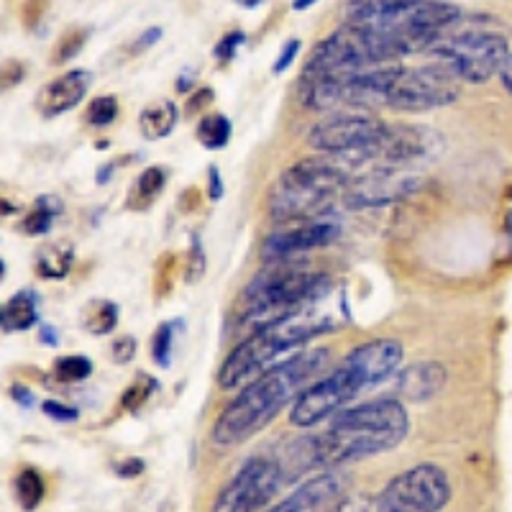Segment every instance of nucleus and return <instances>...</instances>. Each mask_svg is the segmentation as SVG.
Masks as SVG:
<instances>
[{
  "label": "nucleus",
  "mask_w": 512,
  "mask_h": 512,
  "mask_svg": "<svg viewBox=\"0 0 512 512\" xmlns=\"http://www.w3.org/2000/svg\"><path fill=\"white\" fill-rule=\"evenodd\" d=\"M328 359L331 349L300 351L251 379L218 415L210 433L213 446L233 448L267 428L287 405H295L297 397L323 374Z\"/></svg>",
  "instance_id": "f257e3e1"
},
{
  "label": "nucleus",
  "mask_w": 512,
  "mask_h": 512,
  "mask_svg": "<svg viewBox=\"0 0 512 512\" xmlns=\"http://www.w3.org/2000/svg\"><path fill=\"white\" fill-rule=\"evenodd\" d=\"M341 320L344 318L338 313V303L328 290L300 308L256 326L254 333L244 338L218 369L221 390H236L239 384H249L251 379L274 367L280 356L290 354L292 349L303 346L305 341L320 336V333L341 326Z\"/></svg>",
  "instance_id": "f03ea898"
},
{
  "label": "nucleus",
  "mask_w": 512,
  "mask_h": 512,
  "mask_svg": "<svg viewBox=\"0 0 512 512\" xmlns=\"http://www.w3.org/2000/svg\"><path fill=\"white\" fill-rule=\"evenodd\" d=\"M405 349L395 338H372L356 346L326 377H318L292 405L290 420L297 428H310L341 413L359 395L390 379L400 369Z\"/></svg>",
  "instance_id": "7ed1b4c3"
},
{
  "label": "nucleus",
  "mask_w": 512,
  "mask_h": 512,
  "mask_svg": "<svg viewBox=\"0 0 512 512\" xmlns=\"http://www.w3.org/2000/svg\"><path fill=\"white\" fill-rule=\"evenodd\" d=\"M408 433L410 415L397 397L361 402L336 413L326 431L313 438V461L318 466H341L384 454L400 446Z\"/></svg>",
  "instance_id": "20e7f679"
},
{
  "label": "nucleus",
  "mask_w": 512,
  "mask_h": 512,
  "mask_svg": "<svg viewBox=\"0 0 512 512\" xmlns=\"http://www.w3.org/2000/svg\"><path fill=\"white\" fill-rule=\"evenodd\" d=\"M351 177L344 167L323 157L303 159L282 172L269 190V213L277 223L310 221L328 216L331 205L344 198Z\"/></svg>",
  "instance_id": "39448f33"
},
{
  "label": "nucleus",
  "mask_w": 512,
  "mask_h": 512,
  "mask_svg": "<svg viewBox=\"0 0 512 512\" xmlns=\"http://www.w3.org/2000/svg\"><path fill=\"white\" fill-rule=\"evenodd\" d=\"M331 290L326 274L315 272L308 264L269 262L251 277L239 297V315L249 323L262 326L267 320L300 308L313 297Z\"/></svg>",
  "instance_id": "423d86ee"
},
{
  "label": "nucleus",
  "mask_w": 512,
  "mask_h": 512,
  "mask_svg": "<svg viewBox=\"0 0 512 512\" xmlns=\"http://www.w3.org/2000/svg\"><path fill=\"white\" fill-rule=\"evenodd\" d=\"M428 54H431L433 64L446 70L454 80L484 85L495 75H500L502 64L510 54V44L500 31L466 24L461 18Z\"/></svg>",
  "instance_id": "0eeeda50"
},
{
  "label": "nucleus",
  "mask_w": 512,
  "mask_h": 512,
  "mask_svg": "<svg viewBox=\"0 0 512 512\" xmlns=\"http://www.w3.org/2000/svg\"><path fill=\"white\" fill-rule=\"evenodd\" d=\"M384 128H387V121L369 113H331L310 128L308 144L320 154L344 157L361 164V159L382 139Z\"/></svg>",
  "instance_id": "6e6552de"
},
{
  "label": "nucleus",
  "mask_w": 512,
  "mask_h": 512,
  "mask_svg": "<svg viewBox=\"0 0 512 512\" xmlns=\"http://www.w3.org/2000/svg\"><path fill=\"white\" fill-rule=\"evenodd\" d=\"M451 502L448 474L436 464H418L397 474L379 492V512H441Z\"/></svg>",
  "instance_id": "1a4fd4ad"
},
{
  "label": "nucleus",
  "mask_w": 512,
  "mask_h": 512,
  "mask_svg": "<svg viewBox=\"0 0 512 512\" xmlns=\"http://www.w3.org/2000/svg\"><path fill=\"white\" fill-rule=\"evenodd\" d=\"M287 469L282 461L267 456H251L239 472L228 479L210 512H259L274 500L282 484L287 482Z\"/></svg>",
  "instance_id": "9d476101"
},
{
  "label": "nucleus",
  "mask_w": 512,
  "mask_h": 512,
  "mask_svg": "<svg viewBox=\"0 0 512 512\" xmlns=\"http://www.w3.org/2000/svg\"><path fill=\"white\" fill-rule=\"evenodd\" d=\"M459 80L438 64L397 67L395 82L387 95V108L400 113H428L459 100Z\"/></svg>",
  "instance_id": "9b49d317"
},
{
  "label": "nucleus",
  "mask_w": 512,
  "mask_h": 512,
  "mask_svg": "<svg viewBox=\"0 0 512 512\" xmlns=\"http://www.w3.org/2000/svg\"><path fill=\"white\" fill-rule=\"evenodd\" d=\"M443 136L431 126L415 123H387L382 139L361 164H374L384 169H405L415 164H428L441 157Z\"/></svg>",
  "instance_id": "f8f14e48"
},
{
  "label": "nucleus",
  "mask_w": 512,
  "mask_h": 512,
  "mask_svg": "<svg viewBox=\"0 0 512 512\" xmlns=\"http://www.w3.org/2000/svg\"><path fill=\"white\" fill-rule=\"evenodd\" d=\"M282 226L285 228L269 233L264 239L262 256L267 262H290V259H297V256L308 254V251L331 246L341 236V226L326 216L310 218V221L282 223Z\"/></svg>",
  "instance_id": "ddd939ff"
},
{
  "label": "nucleus",
  "mask_w": 512,
  "mask_h": 512,
  "mask_svg": "<svg viewBox=\"0 0 512 512\" xmlns=\"http://www.w3.org/2000/svg\"><path fill=\"white\" fill-rule=\"evenodd\" d=\"M420 185L423 180L418 175H410L402 169L374 167L372 172L351 177L344 192V203L354 210L384 208V205L410 198Z\"/></svg>",
  "instance_id": "4468645a"
},
{
  "label": "nucleus",
  "mask_w": 512,
  "mask_h": 512,
  "mask_svg": "<svg viewBox=\"0 0 512 512\" xmlns=\"http://www.w3.org/2000/svg\"><path fill=\"white\" fill-rule=\"evenodd\" d=\"M90 85H93V72L88 70H70L44 85L36 98V108L44 118L62 116V113L72 111L82 103V98L88 95Z\"/></svg>",
  "instance_id": "2eb2a0df"
},
{
  "label": "nucleus",
  "mask_w": 512,
  "mask_h": 512,
  "mask_svg": "<svg viewBox=\"0 0 512 512\" xmlns=\"http://www.w3.org/2000/svg\"><path fill=\"white\" fill-rule=\"evenodd\" d=\"M346 479L336 472H326L310 479L303 487H297L287 500L272 507L269 512H318L323 507H333L338 500H344Z\"/></svg>",
  "instance_id": "dca6fc26"
},
{
  "label": "nucleus",
  "mask_w": 512,
  "mask_h": 512,
  "mask_svg": "<svg viewBox=\"0 0 512 512\" xmlns=\"http://www.w3.org/2000/svg\"><path fill=\"white\" fill-rule=\"evenodd\" d=\"M446 367L438 361H420V364H410L397 374L395 392L400 400L408 402H428L443 390L446 384Z\"/></svg>",
  "instance_id": "f3484780"
},
{
  "label": "nucleus",
  "mask_w": 512,
  "mask_h": 512,
  "mask_svg": "<svg viewBox=\"0 0 512 512\" xmlns=\"http://www.w3.org/2000/svg\"><path fill=\"white\" fill-rule=\"evenodd\" d=\"M177 121H180V111H177V105L172 100H154V103L141 108L139 131L149 141L167 139L175 131Z\"/></svg>",
  "instance_id": "a211bd4d"
},
{
  "label": "nucleus",
  "mask_w": 512,
  "mask_h": 512,
  "mask_svg": "<svg viewBox=\"0 0 512 512\" xmlns=\"http://www.w3.org/2000/svg\"><path fill=\"white\" fill-rule=\"evenodd\" d=\"M413 0H349L346 3V24L354 26H377L395 16Z\"/></svg>",
  "instance_id": "6ab92c4d"
},
{
  "label": "nucleus",
  "mask_w": 512,
  "mask_h": 512,
  "mask_svg": "<svg viewBox=\"0 0 512 512\" xmlns=\"http://www.w3.org/2000/svg\"><path fill=\"white\" fill-rule=\"evenodd\" d=\"M39 320V300L34 292H16V295L3 305V331L18 333L29 331Z\"/></svg>",
  "instance_id": "aec40b11"
},
{
  "label": "nucleus",
  "mask_w": 512,
  "mask_h": 512,
  "mask_svg": "<svg viewBox=\"0 0 512 512\" xmlns=\"http://www.w3.org/2000/svg\"><path fill=\"white\" fill-rule=\"evenodd\" d=\"M167 185V169L164 167H149L144 169L128 192V208L131 210H146L154 200L159 198V192Z\"/></svg>",
  "instance_id": "412c9836"
},
{
  "label": "nucleus",
  "mask_w": 512,
  "mask_h": 512,
  "mask_svg": "<svg viewBox=\"0 0 512 512\" xmlns=\"http://www.w3.org/2000/svg\"><path fill=\"white\" fill-rule=\"evenodd\" d=\"M72 267V249L64 244H47L36 254V272L44 280H64Z\"/></svg>",
  "instance_id": "4be33fe9"
},
{
  "label": "nucleus",
  "mask_w": 512,
  "mask_h": 512,
  "mask_svg": "<svg viewBox=\"0 0 512 512\" xmlns=\"http://www.w3.org/2000/svg\"><path fill=\"white\" fill-rule=\"evenodd\" d=\"M118 323V305L111 300H95L82 315V326L95 336H108Z\"/></svg>",
  "instance_id": "5701e85b"
},
{
  "label": "nucleus",
  "mask_w": 512,
  "mask_h": 512,
  "mask_svg": "<svg viewBox=\"0 0 512 512\" xmlns=\"http://www.w3.org/2000/svg\"><path fill=\"white\" fill-rule=\"evenodd\" d=\"M198 141L205 149H223L231 139V121L221 113H208L198 123Z\"/></svg>",
  "instance_id": "b1692460"
},
{
  "label": "nucleus",
  "mask_w": 512,
  "mask_h": 512,
  "mask_svg": "<svg viewBox=\"0 0 512 512\" xmlns=\"http://www.w3.org/2000/svg\"><path fill=\"white\" fill-rule=\"evenodd\" d=\"M44 492H47L44 479L34 469H24L16 477V482H13V495H16L18 505L24 507V510H36L39 502L44 500Z\"/></svg>",
  "instance_id": "393cba45"
},
{
  "label": "nucleus",
  "mask_w": 512,
  "mask_h": 512,
  "mask_svg": "<svg viewBox=\"0 0 512 512\" xmlns=\"http://www.w3.org/2000/svg\"><path fill=\"white\" fill-rule=\"evenodd\" d=\"M57 200L52 198H39L36 200L34 210H31L29 216L24 218V223H21V231L24 233H47L49 228H52L54 218H57Z\"/></svg>",
  "instance_id": "a878e982"
},
{
  "label": "nucleus",
  "mask_w": 512,
  "mask_h": 512,
  "mask_svg": "<svg viewBox=\"0 0 512 512\" xmlns=\"http://www.w3.org/2000/svg\"><path fill=\"white\" fill-rule=\"evenodd\" d=\"M90 372H93V364L85 356H62L54 364V377L59 382H82L90 377Z\"/></svg>",
  "instance_id": "bb28decb"
},
{
  "label": "nucleus",
  "mask_w": 512,
  "mask_h": 512,
  "mask_svg": "<svg viewBox=\"0 0 512 512\" xmlns=\"http://www.w3.org/2000/svg\"><path fill=\"white\" fill-rule=\"evenodd\" d=\"M90 126H111L118 118V100L113 95H100V98H93L88 105V113H85Z\"/></svg>",
  "instance_id": "cd10ccee"
},
{
  "label": "nucleus",
  "mask_w": 512,
  "mask_h": 512,
  "mask_svg": "<svg viewBox=\"0 0 512 512\" xmlns=\"http://www.w3.org/2000/svg\"><path fill=\"white\" fill-rule=\"evenodd\" d=\"M172 344H175V326H172V323H162L152 338V356L159 367H169Z\"/></svg>",
  "instance_id": "c85d7f7f"
},
{
  "label": "nucleus",
  "mask_w": 512,
  "mask_h": 512,
  "mask_svg": "<svg viewBox=\"0 0 512 512\" xmlns=\"http://www.w3.org/2000/svg\"><path fill=\"white\" fill-rule=\"evenodd\" d=\"M157 390V382H154L152 377H146V374H139V379L134 382V387L126 392V408H139L141 402H146L149 397H152V392Z\"/></svg>",
  "instance_id": "c756f323"
},
{
  "label": "nucleus",
  "mask_w": 512,
  "mask_h": 512,
  "mask_svg": "<svg viewBox=\"0 0 512 512\" xmlns=\"http://www.w3.org/2000/svg\"><path fill=\"white\" fill-rule=\"evenodd\" d=\"M85 39H88V31H72V34L64 36V39L59 41L57 54H54V64L70 62V59L75 57V54L82 49V44H85Z\"/></svg>",
  "instance_id": "7c9ffc66"
},
{
  "label": "nucleus",
  "mask_w": 512,
  "mask_h": 512,
  "mask_svg": "<svg viewBox=\"0 0 512 512\" xmlns=\"http://www.w3.org/2000/svg\"><path fill=\"white\" fill-rule=\"evenodd\" d=\"M300 49H303V41H300V39L285 41V44H282V49H280V54H277V59H274V64H272L274 75H282L285 70H290L292 62H295L297 54H300Z\"/></svg>",
  "instance_id": "2f4dec72"
},
{
  "label": "nucleus",
  "mask_w": 512,
  "mask_h": 512,
  "mask_svg": "<svg viewBox=\"0 0 512 512\" xmlns=\"http://www.w3.org/2000/svg\"><path fill=\"white\" fill-rule=\"evenodd\" d=\"M246 41V34L244 31H231V34L223 36L221 41L216 44V59H221V62H228L231 57H236V52L241 49V44Z\"/></svg>",
  "instance_id": "473e14b6"
},
{
  "label": "nucleus",
  "mask_w": 512,
  "mask_h": 512,
  "mask_svg": "<svg viewBox=\"0 0 512 512\" xmlns=\"http://www.w3.org/2000/svg\"><path fill=\"white\" fill-rule=\"evenodd\" d=\"M331 512H379L377 500H369V497H354V500H338L331 507Z\"/></svg>",
  "instance_id": "72a5a7b5"
},
{
  "label": "nucleus",
  "mask_w": 512,
  "mask_h": 512,
  "mask_svg": "<svg viewBox=\"0 0 512 512\" xmlns=\"http://www.w3.org/2000/svg\"><path fill=\"white\" fill-rule=\"evenodd\" d=\"M111 354L118 364H126V361H131L136 354V338H131V336L116 338L111 346Z\"/></svg>",
  "instance_id": "f704fd0d"
},
{
  "label": "nucleus",
  "mask_w": 512,
  "mask_h": 512,
  "mask_svg": "<svg viewBox=\"0 0 512 512\" xmlns=\"http://www.w3.org/2000/svg\"><path fill=\"white\" fill-rule=\"evenodd\" d=\"M44 413H47L52 420H59V423H72V420H77L75 408H67V405H62V402H54V400L44 402Z\"/></svg>",
  "instance_id": "c9c22d12"
},
{
  "label": "nucleus",
  "mask_w": 512,
  "mask_h": 512,
  "mask_svg": "<svg viewBox=\"0 0 512 512\" xmlns=\"http://www.w3.org/2000/svg\"><path fill=\"white\" fill-rule=\"evenodd\" d=\"M141 472H144V461L141 459H126L123 464H118V474H121L123 479L139 477Z\"/></svg>",
  "instance_id": "e433bc0d"
},
{
  "label": "nucleus",
  "mask_w": 512,
  "mask_h": 512,
  "mask_svg": "<svg viewBox=\"0 0 512 512\" xmlns=\"http://www.w3.org/2000/svg\"><path fill=\"white\" fill-rule=\"evenodd\" d=\"M210 100H213V90H208V88L198 90V98L190 100V105H187V111H195V113L203 111V108L210 103Z\"/></svg>",
  "instance_id": "4c0bfd02"
},
{
  "label": "nucleus",
  "mask_w": 512,
  "mask_h": 512,
  "mask_svg": "<svg viewBox=\"0 0 512 512\" xmlns=\"http://www.w3.org/2000/svg\"><path fill=\"white\" fill-rule=\"evenodd\" d=\"M500 80H502V85H505L507 95H510V98H512V49H510V54H507L505 64H502Z\"/></svg>",
  "instance_id": "58836bf2"
},
{
  "label": "nucleus",
  "mask_w": 512,
  "mask_h": 512,
  "mask_svg": "<svg viewBox=\"0 0 512 512\" xmlns=\"http://www.w3.org/2000/svg\"><path fill=\"white\" fill-rule=\"evenodd\" d=\"M159 39H162V29H149V31H146V34L139 39V47H141V49H144V47H152V44H157Z\"/></svg>",
  "instance_id": "ea45409f"
},
{
  "label": "nucleus",
  "mask_w": 512,
  "mask_h": 512,
  "mask_svg": "<svg viewBox=\"0 0 512 512\" xmlns=\"http://www.w3.org/2000/svg\"><path fill=\"white\" fill-rule=\"evenodd\" d=\"M210 175H213V195H210V198H221V182H218V169H210Z\"/></svg>",
  "instance_id": "a19ab883"
},
{
  "label": "nucleus",
  "mask_w": 512,
  "mask_h": 512,
  "mask_svg": "<svg viewBox=\"0 0 512 512\" xmlns=\"http://www.w3.org/2000/svg\"><path fill=\"white\" fill-rule=\"evenodd\" d=\"M313 3H318V0H292V8H295V11H308Z\"/></svg>",
  "instance_id": "79ce46f5"
},
{
  "label": "nucleus",
  "mask_w": 512,
  "mask_h": 512,
  "mask_svg": "<svg viewBox=\"0 0 512 512\" xmlns=\"http://www.w3.org/2000/svg\"><path fill=\"white\" fill-rule=\"evenodd\" d=\"M236 3H239V6H244V8H256V6H262L264 0H236Z\"/></svg>",
  "instance_id": "37998d69"
}]
</instances>
